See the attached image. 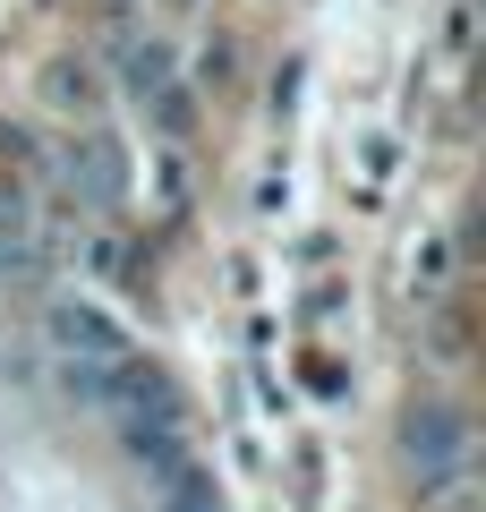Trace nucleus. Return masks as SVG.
Returning <instances> with one entry per match:
<instances>
[{"label": "nucleus", "mask_w": 486, "mask_h": 512, "mask_svg": "<svg viewBox=\"0 0 486 512\" xmlns=\"http://www.w3.org/2000/svg\"><path fill=\"white\" fill-rule=\"evenodd\" d=\"M43 342H52L60 376H69L94 410H103V393L120 384V367L137 359V342H128V333L111 325L94 299H52V308H43Z\"/></svg>", "instance_id": "obj_1"}, {"label": "nucleus", "mask_w": 486, "mask_h": 512, "mask_svg": "<svg viewBox=\"0 0 486 512\" xmlns=\"http://www.w3.org/2000/svg\"><path fill=\"white\" fill-rule=\"evenodd\" d=\"M137 461H145V487H154V512H222L214 470L188 453L180 427H171V436H145V444H137Z\"/></svg>", "instance_id": "obj_2"}, {"label": "nucleus", "mask_w": 486, "mask_h": 512, "mask_svg": "<svg viewBox=\"0 0 486 512\" xmlns=\"http://www.w3.org/2000/svg\"><path fill=\"white\" fill-rule=\"evenodd\" d=\"M120 86H128V103H137L162 137H180V128H188V86H180V69H171L162 43H128V52H120Z\"/></svg>", "instance_id": "obj_3"}, {"label": "nucleus", "mask_w": 486, "mask_h": 512, "mask_svg": "<svg viewBox=\"0 0 486 512\" xmlns=\"http://www.w3.org/2000/svg\"><path fill=\"white\" fill-rule=\"evenodd\" d=\"M401 461H410L427 487H444V478L469 461V427H461V410H452V402H418L410 419H401Z\"/></svg>", "instance_id": "obj_4"}, {"label": "nucleus", "mask_w": 486, "mask_h": 512, "mask_svg": "<svg viewBox=\"0 0 486 512\" xmlns=\"http://www.w3.org/2000/svg\"><path fill=\"white\" fill-rule=\"evenodd\" d=\"M35 265V205L0 180V274H26Z\"/></svg>", "instance_id": "obj_5"}, {"label": "nucleus", "mask_w": 486, "mask_h": 512, "mask_svg": "<svg viewBox=\"0 0 486 512\" xmlns=\"http://www.w3.org/2000/svg\"><path fill=\"white\" fill-rule=\"evenodd\" d=\"M69 180L86 188L94 205H120V188H128V163H120V146H103V137H94L86 154H69Z\"/></svg>", "instance_id": "obj_6"}, {"label": "nucleus", "mask_w": 486, "mask_h": 512, "mask_svg": "<svg viewBox=\"0 0 486 512\" xmlns=\"http://www.w3.org/2000/svg\"><path fill=\"white\" fill-rule=\"evenodd\" d=\"M43 94H52L60 111H94L103 94H94V77H86V60H52V77H43Z\"/></svg>", "instance_id": "obj_7"}]
</instances>
